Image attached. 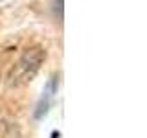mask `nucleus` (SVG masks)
Masks as SVG:
<instances>
[{"label":"nucleus","mask_w":147,"mask_h":138,"mask_svg":"<svg viewBox=\"0 0 147 138\" xmlns=\"http://www.w3.org/2000/svg\"><path fill=\"white\" fill-rule=\"evenodd\" d=\"M44 57L46 53L40 46H31V48L24 50V53L20 55V59L13 66V70L9 72V83L13 87L28 85L37 76V72L40 70V64L44 63Z\"/></svg>","instance_id":"obj_1"},{"label":"nucleus","mask_w":147,"mask_h":138,"mask_svg":"<svg viewBox=\"0 0 147 138\" xmlns=\"http://www.w3.org/2000/svg\"><path fill=\"white\" fill-rule=\"evenodd\" d=\"M55 90V77L52 79V83H50V92H46V98H52V92ZM46 110H48V103H44V107H42V103H40V107H39V112H37V116H42V112H46Z\"/></svg>","instance_id":"obj_2"}]
</instances>
